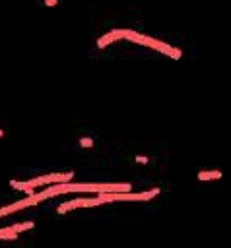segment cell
Masks as SVG:
<instances>
[{
	"label": "cell",
	"instance_id": "cell-1",
	"mask_svg": "<svg viewBox=\"0 0 231 248\" xmlns=\"http://www.w3.org/2000/svg\"><path fill=\"white\" fill-rule=\"evenodd\" d=\"M50 196L68 194V192H89V194H126L132 190L130 182H115V184H85V182H64L52 184L47 188Z\"/></svg>",
	"mask_w": 231,
	"mask_h": 248
},
{
	"label": "cell",
	"instance_id": "cell-2",
	"mask_svg": "<svg viewBox=\"0 0 231 248\" xmlns=\"http://www.w3.org/2000/svg\"><path fill=\"white\" fill-rule=\"evenodd\" d=\"M122 39L132 41V43H138L142 46H149L153 50H159V52H163V54H167V56H171L175 60H179L181 54H182L179 48H175V46H171V45H167L163 41H157L153 37H148V35H142L138 31H132V29H122Z\"/></svg>",
	"mask_w": 231,
	"mask_h": 248
},
{
	"label": "cell",
	"instance_id": "cell-3",
	"mask_svg": "<svg viewBox=\"0 0 231 248\" xmlns=\"http://www.w3.org/2000/svg\"><path fill=\"white\" fill-rule=\"evenodd\" d=\"M49 198H52V196L49 194V190L39 192V194H33V196H27V198H23V200H19V202H14V203H10V205H6V207H0V217H4V215H8V213H14V211H19V209L29 207V205H37L39 202L49 200Z\"/></svg>",
	"mask_w": 231,
	"mask_h": 248
},
{
	"label": "cell",
	"instance_id": "cell-4",
	"mask_svg": "<svg viewBox=\"0 0 231 248\" xmlns=\"http://www.w3.org/2000/svg\"><path fill=\"white\" fill-rule=\"evenodd\" d=\"M159 194V188H153L149 192H140V194H132V192H126V194H101L103 202L109 203V202H146V200H151Z\"/></svg>",
	"mask_w": 231,
	"mask_h": 248
},
{
	"label": "cell",
	"instance_id": "cell-5",
	"mask_svg": "<svg viewBox=\"0 0 231 248\" xmlns=\"http://www.w3.org/2000/svg\"><path fill=\"white\" fill-rule=\"evenodd\" d=\"M101 203H105L103 198H101V194L95 196V198H76V200H70V202L60 203L56 207V211L58 213H66V211L76 209V207H95V205H101Z\"/></svg>",
	"mask_w": 231,
	"mask_h": 248
},
{
	"label": "cell",
	"instance_id": "cell-6",
	"mask_svg": "<svg viewBox=\"0 0 231 248\" xmlns=\"http://www.w3.org/2000/svg\"><path fill=\"white\" fill-rule=\"evenodd\" d=\"M10 186L14 190H23V192L31 194L35 186H45V182H43V176H37V178H31V180H10Z\"/></svg>",
	"mask_w": 231,
	"mask_h": 248
},
{
	"label": "cell",
	"instance_id": "cell-7",
	"mask_svg": "<svg viewBox=\"0 0 231 248\" xmlns=\"http://www.w3.org/2000/svg\"><path fill=\"white\" fill-rule=\"evenodd\" d=\"M72 176H74V172H50V174L43 176V182H45V186L47 184H64V182H70Z\"/></svg>",
	"mask_w": 231,
	"mask_h": 248
},
{
	"label": "cell",
	"instance_id": "cell-8",
	"mask_svg": "<svg viewBox=\"0 0 231 248\" xmlns=\"http://www.w3.org/2000/svg\"><path fill=\"white\" fill-rule=\"evenodd\" d=\"M118 39H122V29H113V31H109L107 35H103V37L97 39V46H99V48H105L107 45H111V43H115V41H118Z\"/></svg>",
	"mask_w": 231,
	"mask_h": 248
},
{
	"label": "cell",
	"instance_id": "cell-9",
	"mask_svg": "<svg viewBox=\"0 0 231 248\" xmlns=\"http://www.w3.org/2000/svg\"><path fill=\"white\" fill-rule=\"evenodd\" d=\"M221 178V170H198V180H215Z\"/></svg>",
	"mask_w": 231,
	"mask_h": 248
},
{
	"label": "cell",
	"instance_id": "cell-10",
	"mask_svg": "<svg viewBox=\"0 0 231 248\" xmlns=\"http://www.w3.org/2000/svg\"><path fill=\"white\" fill-rule=\"evenodd\" d=\"M16 236H17V232H14L12 227H8V229H0V240H2V238H16Z\"/></svg>",
	"mask_w": 231,
	"mask_h": 248
},
{
	"label": "cell",
	"instance_id": "cell-11",
	"mask_svg": "<svg viewBox=\"0 0 231 248\" xmlns=\"http://www.w3.org/2000/svg\"><path fill=\"white\" fill-rule=\"evenodd\" d=\"M80 145H82V147H91V145H93V140H91V138H82V140H80Z\"/></svg>",
	"mask_w": 231,
	"mask_h": 248
},
{
	"label": "cell",
	"instance_id": "cell-12",
	"mask_svg": "<svg viewBox=\"0 0 231 248\" xmlns=\"http://www.w3.org/2000/svg\"><path fill=\"white\" fill-rule=\"evenodd\" d=\"M136 161H138V163H144V165H146V163H148V157H144V155H138V157H136Z\"/></svg>",
	"mask_w": 231,
	"mask_h": 248
},
{
	"label": "cell",
	"instance_id": "cell-13",
	"mask_svg": "<svg viewBox=\"0 0 231 248\" xmlns=\"http://www.w3.org/2000/svg\"><path fill=\"white\" fill-rule=\"evenodd\" d=\"M45 4H47V6H56L58 0H45Z\"/></svg>",
	"mask_w": 231,
	"mask_h": 248
},
{
	"label": "cell",
	"instance_id": "cell-14",
	"mask_svg": "<svg viewBox=\"0 0 231 248\" xmlns=\"http://www.w3.org/2000/svg\"><path fill=\"white\" fill-rule=\"evenodd\" d=\"M2 136H4V132H2V130H0V138H2Z\"/></svg>",
	"mask_w": 231,
	"mask_h": 248
}]
</instances>
